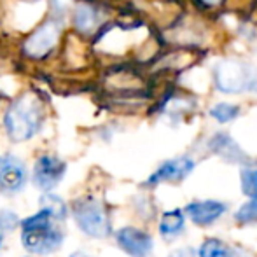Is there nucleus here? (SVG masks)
I'll use <instances>...</instances> for the list:
<instances>
[{
    "instance_id": "f257e3e1",
    "label": "nucleus",
    "mask_w": 257,
    "mask_h": 257,
    "mask_svg": "<svg viewBox=\"0 0 257 257\" xmlns=\"http://www.w3.org/2000/svg\"><path fill=\"white\" fill-rule=\"evenodd\" d=\"M46 110L44 103L34 93H21L4 112L2 124L7 139L14 144H23L32 140L44 126Z\"/></svg>"
},
{
    "instance_id": "f03ea898",
    "label": "nucleus",
    "mask_w": 257,
    "mask_h": 257,
    "mask_svg": "<svg viewBox=\"0 0 257 257\" xmlns=\"http://www.w3.org/2000/svg\"><path fill=\"white\" fill-rule=\"evenodd\" d=\"M56 220L46 210H39L34 215L20 220L21 245L32 255H49L60 250L65 234L60 227L54 226Z\"/></svg>"
},
{
    "instance_id": "7ed1b4c3",
    "label": "nucleus",
    "mask_w": 257,
    "mask_h": 257,
    "mask_svg": "<svg viewBox=\"0 0 257 257\" xmlns=\"http://www.w3.org/2000/svg\"><path fill=\"white\" fill-rule=\"evenodd\" d=\"M75 226L82 234L95 240H103L112 234V222L108 210L98 198L81 196L72 201L70 206Z\"/></svg>"
},
{
    "instance_id": "20e7f679",
    "label": "nucleus",
    "mask_w": 257,
    "mask_h": 257,
    "mask_svg": "<svg viewBox=\"0 0 257 257\" xmlns=\"http://www.w3.org/2000/svg\"><path fill=\"white\" fill-rule=\"evenodd\" d=\"M67 173V163L54 154H42L35 159L32 168V184L41 193L54 191L61 184Z\"/></svg>"
},
{
    "instance_id": "39448f33",
    "label": "nucleus",
    "mask_w": 257,
    "mask_h": 257,
    "mask_svg": "<svg viewBox=\"0 0 257 257\" xmlns=\"http://www.w3.org/2000/svg\"><path fill=\"white\" fill-rule=\"evenodd\" d=\"M28 184L27 165L13 154L0 156V193L18 194Z\"/></svg>"
},
{
    "instance_id": "423d86ee",
    "label": "nucleus",
    "mask_w": 257,
    "mask_h": 257,
    "mask_svg": "<svg viewBox=\"0 0 257 257\" xmlns=\"http://www.w3.org/2000/svg\"><path fill=\"white\" fill-rule=\"evenodd\" d=\"M115 243L130 257H149L153 252V236L135 226H124L114 233Z\"/></svg>"
},
{
    "instance_id": "0eeeda50",
    "label": "nucleus",
    "mask_w": 257,
    "mask_h": 257,
    "mask_svg": "<svg viewBox=\"0 0 257 257\" xmlns=\"http://www.w3.org/2000/svg\"><path fill=\"white\" fill-rule=\"evenodd\" d=\"M194 170V161L186 156L165 161L158 170L146 180V186H158L161 182H182L187 175Z\"/></svg>"
},
{
    "instance_id": "6e6552de",
    "label": "nucleus",
    "mask_w": 257,
    "mask_h": 257,
    "mask_svg": "<svg viewBox=\"0 0 257 257\" xmlns=\"http://www.w3.org/2000/svg\"><path fill=\"white\" fill-rule=\"evenodd\" d=\"M58 34H60V28H58L56 21H48L42 27H39L25 42L27 54L32 58L48 56L54 49V46H56Z\"/></svg>"
},
{
    "instance_id": "1a4fd4ad",
    "label": "nucleus",
    "mask_w": 257,
    "mask_h": 257,
    "mask_svg": "<svg viewBox=\"0 0 257 257\" xmlns=\"http://www.w3.org/2000/svg\"><path fill=\"white\" fill-rule=\"evenodd\" d=\"M248 84L245 67L234 61H224L217 67V88L224 93H238Z\"/></svg>"
},
{
    "instance_id": "9d476101",
    "label": "nucleus",
    "mask_w": 257,
    "mask_h": 257,
    "mask_svg": "<svg viewBox=\"0 0 257 257\" xmlns=\"http://www.w3.org/2000/svg\"><path fill=\"white\" fill-rule=\"evenodd\" d=\"M227 206L222 201H215V200H205V201H193V203L186 205L184 213L193 220L196 226H210L213 224L217 219L226 213Z\"/></svg>"
},
{
    "instance_id": "9b49d317",
    "label": "nucleus",
    "mask_w": 257,
    "mask_h": 257,
    "mask_svg": "<svg viewBox=\"0 0 257 257\" xmlns=\"http://www.w3.org/2000/svg\"><path fill=\"white\" fill-rule=\"evenodd\" d=\"M210 149L212 153H215L217 156H220L222 159L229 163H245L247 161V154L238 147V144L231 139L226 133H219L210 140Z\"/></svg>"
},
{
    "instance_id": "f8f14e48",
    "label": "nucleus",
    "mask_w": 257,
    "mask_h": 257,
    "mask_svg": "<svg viewBox=\"0 0 257 257\" xmlns=\"http://www.w3.org/2000/svg\"><path fill=\"white\" fill-rule=\"evenodd\" d=\"M72 23H74L75 30L82 32V34H89L98 25V11L91 4H77L74 13H72Z\"/></svg>"
},
{
    "instance_id": "ddd939ff",
    "label": "nucleus",
    "mask_w": 257,
    "mask_h": 257,
    "mask_svg": "<svg viewBox=\"0 0 257 257\" xmlns=\"http://www.w3.org/2000/svg\"><path fill=\"white\" fill-rule=\"evenodd\" d=\"M200 257H245L243 252L236 247H231L226 241L219 240V238H206L201 243L200 250H198Z\"/></svg>"
},
{
    "instance_id": "4468645a",
    "label": "nucleus",
    "mask_w": 257,
    "mask_h": 257,
    "mask_svg": "<svg viewBox=\"0 0 257 257\" xmlns=\"http://www.w3.org/2000/svg\"><path fill=\"white\" fill-rule=\"evenodd\" d=\"M186 226V217H184V210H168L163 213L161 220H159V233L165 238L179 236L184 231Z\"/></svg>"
},
{
    "instance_id": "2eb2a0df",
    "label": "nucleus",
    "mask_w": 257,
    "mask_h": 257,
    "mask_svg": "<svg viewBox=\"0 0 257 257\" xmlns=\"http://www.w3.org/2000/svg\"><path fill=\"white\" fill-rule=\"evenodd\" d=\"M39 205H41V208L46 210V212H48L49 215L56 220V222L58 220L63 222V220L68 217V205L65 203L63 198L58 196V194H54L53 191H49V193H42L41 198H39Z\"/></svg>"
},
{
    "instance_id": "dca6fc26",
    "label": "nucleus",
    "mask_w": 257,
    "mask_h": 257,
    "mask_svg": "<svg viewBox=\"0 0 257 257\" xmlns=\"http://www.w3.org/2000/svg\"><path fill=\"white\" fill-rule=\"evenodd\" d=\"M234 219L238 224H257V196L250 198L247 203H243L234 213Z\"/></svg>"
},
{
    "instance_id": "f3484780",
    "label": "nucleus",
    "mask_w": 257,
    "mask_h": 257,
    "mask_svg": "<svg viewBox=\"0 0 257 257\" xmlns=\"http://www.w3.org/2000/svg\"><path fill=\"white\" fill-rule=\"evenodd\" d=\"M238 114H240V108H238L236 105H231V103H217L210 108V115L219 122L233 121V119L238 117Z\"/></svg>"
},
{
    "instance_id": "a211bd4d",
    "label": "nucleus",
    "mask_w": 257,
    "mask_h": 257,
    "mask_svg": "<svg viewBox=\"0 0 257 257\" xmlns=\"http://www.w3.org/2000/svg\"><path fill=\"white\" fill-rule=\"evenodd\" d=\"M241 193L248 198L257 196V168L241 170Z\"/></svg>"
},
{
    "instance_id": "6ab92c4d",
    "label": "nucleus",
    "mask_w": 257,
    "mask_h": 257,
    "mask_svg": "<svg viewBox=\"0 0 257 257\" xmlns=\"http://www.w3.org/2000/svg\"><path fill=\"white\" fill-rule=\"evenodd\" d=\"M20 226V217L11 210H0V236L11 233Z\"/></svg>"
},
{
    "instance_id": "aec40b11",
    "label": "nucleus",
    "mask_w": 257,
    "mask_h": 257,
    "mask_svg": "<svg viewBox=\"0 0 257 257\" xmlns=\"http://www.w3.org/2000/svg\"><path fill=\"white\" fill-rule=\"evenodd\" d=\"M168 257H194V250L189 247L186 248H180V250H175L173 254H170Z\"/></svg>"
},
{
    "instance_id": "412c9836",
    "label": "nucleus",
    "mask_w": 257,
    "mask_h": 257,
    "mask_svg": "<svg viewBox=\"0 0 257 257\" xmlns=\"http://www.w3.org/2000/svg\"><path fill=\"white\" fill-rule=\"evenodd\" d=\"M68 257H93L91 254H88V252H82V250H75V252H72Z\"/></svg>"
},
{
    "instance_id": "4be33fe9",
    "label": "nucleus",
    "mask_w": 257,
    "mask_h": 257,
    "mask_svg": "<svg viewBox=\"0 0 257 257\" xmlns=\"http://www.w3.org/2000/svg\"><path fill=\"white\" fill-rule=\"evenodd\" d=\"M2 243H4V236H0V248H2Z\"/></svg>"
},
{
    "instance_id": "5701e85b",
    "label": "nucleus",
    "mask_w": 257,
    "mask_h": 257,
    "mask_svg": "<svg viewBox=\"0 0 257 257\" xmlns=\"http://www.w3.org/2000/svg\"><path fill=\"white\" fill-rule=\"evenodd\" d=\"M205 2H210V4H213V2H217V0H205Z\"/></svg>"
},
{
    "instance_id": "b1692460",
    "label": "nucleus",
    "mask_w": 257,
    "mask_h": 257,
    "mask_svg": "<svg viewBox=\"0 0 257 257\" xmlns=\"http://www.w3.org/2000/svg\"><path fill=\"white\" fill-rule=\"evenodd\" d=\"M27 257H34V255H27Z\"/></svg>"
}]
</instances>
